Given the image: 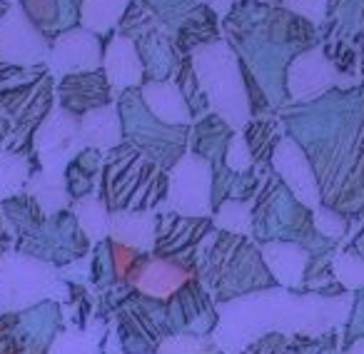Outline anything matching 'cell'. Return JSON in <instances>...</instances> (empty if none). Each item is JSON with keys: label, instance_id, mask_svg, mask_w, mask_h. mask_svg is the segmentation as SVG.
Listing matches in <instances>:
<instances>
[{"label": "cell", "instance_id": "cell-25", "mask_svg": "<svg viewBox=\"0 0 364 354\" xmlns=\"http://www.w3.org/2000/svg\"><path fill=\"white\" fill-rule=\"evenodd\" d=\"M332 274L344 289H364V257L354 250H339L332 257Z\"/></svg>", "mask_w": 364, "mask_h": 354}, {"label": "cell", "instance_id": "cell-8", "mask_svg": "<svg viewBox=\"0 0 364 354\" xmlns=\"http://www.w3.org/2000/svg\"><path fill=\"white\" fill-rule=\"evenodd\" d=\"M210 232V222L205 218H182V215H165L157 220L155 235V257H165L180 262L195 274L198 269V245Z\"/></svg>", "mask_w": 364, "mask_h": 354}, {"label": "cell", "instance_id": "cell-30", "mask_svg": "<svg viewBox=\"0 0 364 354\" xmlns=\"http://www.w3.org/2000/svg\"><path fill=\"white\" fill-rule=\"evenodd\" d=\"M324 6H327V0H287V8L312 18V21H322Z\"/></svg>", "mask_w": 364, "mask_h": 354}, {"label": "cell", "instance_id": "cell-31", "mask_svg": "<svg viewBox=\"0 0 364 354\" xmlns=\"http://www.w3.org/2000/svg\"><path fill=\"white\" fill-rule=\"evenodd\" d=\"M344 354H364V337H357L349 342V347L344 349Z\"/></svg>", "mask_w": 364, "mask_h": 354}, {"label": "cell", "instance_id": "cell-11", "mask_svg": "<svg viewBox=\"0 0 364 354\" xmlns=\"http://www.w3.org/2000/svg\"><path fill=\"white\" fill-rule=\"evenodd\" d=\"M46 55L48 48L43 36L28 23L21 8H13L0 26V58L13 65H36Z\"/></svg>", "mask_w": 364, "mask_h": 354}, {"label": "cell", "instance_id": "cell-9", "mask_svg": "<svg viewBox=\"0 0 364 354\" xmlns=\"http://www.w3.org/2000/svg\"><path fill=\"white\" fill-rule=\"evenodd\" d=\"M272 165L274 172L282 177V183L289 188V193L294 195L299 205L304 208L317 210L322 203V193H319L317 175H314V167L309 165L307 155L302 152V147L292 140V137H282L277 142L272 152Z\"/></svg>", "mask_w": 364, "mask_h": 354}, {"label": "cell", "instance_id": "cell-28", "mask_svg": "<svg viewBox=\"0 0 364 354\" xmlns=\"http://www.w3.org/2000/svg\"><path fill=\"white\" fill-rule=\"evenodd\" d=\"M252 162H255V155H252V150H250L245 135L240 132V135H235L232 140H230V147H228V152H225V165L232 172H247L250 167H252Z\"/></svg>", "mask_w": 364, "mask_h": 354}, {"label": "cell", "instance_id": "cell-20", "mask_svg": "<svg viewBox=\"0 0 364 354\" xmlns=\"http://www.w3.org/2000/svg\"><path fill=\"white\" fill-rule=\"evenodd\" d=\"M28 193L31 198L41 205L46 215H55L68 208L70 203V193L65 188V175H55V172L41 170L31 183H28Z\"/></svg>", "mask_w": 364, "mask_h": 354}, {"label": "cell", "instance_id": "cell-24", "mask_svg": "<svg viewBox=\"0 0 364 354\" xmlns=\"http://www.w3.org/2000/svg\"><path fill=\"white\" fill-rule=\"evenodd\" d=\"M252 222V210L245 200H225L215 215V225L228 235H250Z\"/></svg>", "mask_w": 364, "mask_h": 354}, {"label": "cell", "instance_id": "cell-16", "mask_svg": "<svg viewBox=\"0 0 364 354\" xmlns=\"http://www.w3.org/2000/svg\"><path fill=\"white\" fill-rule=\"evenodd\" d=\"M155 235H157V218L152 213H145V210L110 213L107 240H112V242L125 245V247L147 254L155 250Z\"/></svg>", "mask_w": 364, "mask_h": 354}, {"label": "cell", "instance_id": "cell-21", "mask_svg": "<svg viewBox=\"0 0 364 354\" xmlns=\"http://www.w3.org/2000/svg\"><path fill=\"white\" fill-rule=\"evenodd\" d=\"M75 220L80 225V232L92 242H102L107 240V230H110V210L95 195H85L75 203Z\"/></svg>", "mask_w": 364, "mask_h": 354}, {"label": "cell", "instance_id": "cell-15", "mask_svg": "<svg viewBox=\"0 0 364 354\" xmlns=\"http://www.w3.org/2000/svg\"><path fill=\"white\" fill-rule=\"evenodd\" d=\"M140 97L145 102L147 112L155 117L157 122L167 127H182L193 120V110H190L188 100L182 95L180 85L170 80H155L140 87Z\"/></svg>", "mask_w": 364, "mask_h": 354}, {"label": "cell", "instance_id": "cell-3", "mask_svg": "<svg viewBox=\"0 0 364 354\" xmlns=\"http://www.w3.org/2000/svg\"><path fill=\"white\" fill-rule=\"evenodd\" d=\"M195 75L203 85L208 102L230 127L240 130L250 122V97L245 90L240 63L225 43L195 53Z\"/></svg>", "mask_w": 364, "mask_h": 354}, {"label": "cell", "instance_id": "cell-23", "mask_svg": "<svg viewBox=\"0 0 364 354\" xmlns=\"http://www.w3.org/2000/svg\"><path fill=\"white\" fill-rule=\"evenodd\" d=\"M127 3L130 0H85L82 3V26L97 33L107 31L122 18Z\"/></svg>", "mask_w": 364, "mask_h": 354}, {"label": "cell", "instance_id": "cell-18", "mask_svg": "<svg viewBox=\"0 0 364 354\" xmlns=\"http://www.w3.org/2000/svg\"><path fill=\"white\" fill-rule=\"evenodd\" d=\"M102 68H105V80L110 82V87H117V90L140 85L142 73H145L135 45L125 36H117L107 45L105 58H102Z\"/></svg>", "mask_w": 364, "mask_h": 354}, {"label": "cell", "instance_id": "cell-17", "mask_svg": "<svg viewBox=\"0 0 364 354\" xmlns=\"http://www.w3.org/2000/svg\"><path fill=\"white\" fill-rule=\"evenodd\" d=\"M107 85L110 82L102 80L95 73H82V75H68L65 82L60 85V102L63 110H68L70 115H85L97 107L110 105L107 102Z\"/></svg>", "mask_w": 364, "mask_h": 354}, {"label": "cell", "instance_id": "cell-32", "mask_svg": "<svg viewBox=\"0 0 364 354\" xmlns=\"http://www.w3.org/2000/svg\"><path fill=\"white\" fill-rule=\"evenodd\" d=\"M203 3H215V6H218L220 11H225V8H228L230 3H232V0H203Z\"/></svg>", "mask_w": 364, "mask_h": 354}, {"label": "cell", "instance_id": "cell-2", "mask_svg": "<svg viewBox=\"0 0 364 354\" xmlns=\"http://www.w3.org/2000/svg\"><path fill=\"white\" fill-rule=\"evenodd\" d=\"M100 200L110 213L120 210L152 213V208L167 200V175L132 147L117 145L115 150H110L102 170Z\"/></svg>", "mask_w": 364, "mask_h": 354}, {"label": "cell", "instance_id": "cell-22", "mask_svg": "<svg viewBox=\"0 0 364 354\" xmlns=\"http://www.w3.org/2000/svg\"><path fill=\"white\" fill-rule=\"evenodd\" d=\"M31 183V167L23 155L0 152V200L11 198Z\"/></svg>", "mask_w": 364, "mask_h": 354}, {"label": "cell", "instance_id": "cell-5", "mask_svg": "<svg viewBox=\"0 0 364 354\" xmlns=\"http://www.w3.org/2000/svg\"><path fill=\"white\" fill-rule=\"evenodd\" d=\"M165 208L182 218H208L213 210V170L200 155H182L167 175Z\"/></svg>", "mask_w": 364, "mask_h": 354}, {"label": "cell", "instance_id": "cell-19", "mask_svg": "<svg viewBox=\"0 0 364 354\" xmlns=\"http://www.w3.org/2000/svg\"><path fill=\"white\" fill-rule=\"evenodd\" d=\"M80 140L82 147L90 150H115L122 142V122L115 105H105L90 110L80 117Z\"/></svg>", "mask_w": 364, "mask_h": 354}, {"label": "cell", "instance_id": "cell-14", "mask_svg": "<svg viewBox=\"0 0 364 354\" xmlns=\"http://www.w3.org/2000/svg\"><path fill=\"white\" fill-rule=\"evenodd\" d=\"M190 277H195V274L190 272L188 267H182L180 262H172V259H165V257H145L142 269L135 282H132V287L140 294H145V297L165 302V299H170Z\"/></svg>", "mask_w": 364, "mask_h": 354}, {"label": "cell", "instance_id": "cell-27", "mask_svg": "<svg viewBox=\"0 0 364 354\" xmlns=\"http://www.w3.org/2000/svg\"><path fill=\"white\" fill-rule=\"evenodd\" d=\"M312 225H314V230L327 240H342L344 232H347V220H344L337 210L322 208V205L314 210Z\"/></svg>", "mask_w": 364, "mask_h": 354}, {"label": "cell", "instance_id": "cell-12", "mask_svg": "<svg viewBox=\"0 0 364 354\" xmlns=\"http://www.w3.org/2000/svg\"><path fill=\"white\" fill-rule=\"evenodd\" d=\"M50 68L63 75H82V73H95L102 63L100 45L95 36L87 31H70L55 41L50 48Z\"/></svg>", "mask_w": 364, "mask_h": 354}, {"label": "cell", "instance_id": "cell-26", "mask_svg": "<svg viewBox=\"0 0 364 354\" xmlns=\"http://www.w3.org/2000/svg\"><path fill=\"white\" fill-rule=\"evenodd\" d=\"M48 354H100L97 337L82 327L63 329L53 344L48 347Z\"/></svg>", "mask_w": 364, "mask_h": 354}, {"label": "cell", "instance_id": "cell-13", "mask_svg": "<svg viewBox=\"0 0 364 354\" xmlns=\"http://www.w3.org/2000/svg\"><path fill=\"white\" fill-rule=\"evenodd\" d=\"M262 259L267 264L272 279L284 289H302L304 284V272L307 264L312 259L307 247L297 242H267L262 245Z\"/></svg>", "mask_w": 364, "mask_h": 354}, {"label": "cell", "instance_id": "cell-1", "mask_svg": "<svg viewBox=\"0 0 364 354\" xmlns=\"http://www.w3.org/2000/svg\"><path fill=\"white\" fill-rule=\"evenodd\" d=\"M198 274L210 297L223 302L279 287L262 259V250L250 247L240 235H208L198 250Z\"/></svg>", "mask_w": 364, "mask_h": 354}, {"label": "cell", "instance_id": "cell-7", "mask_svg": "<svg viewBox=\"0 0 364 354\" xmlns=\"http://www.w3.org/2000/svg\"><path fill=\"white\" fill-rule=\"evenodd\" d=\"M165 309L172 334L188 332L208 337L218 329L220 314L215 309V299L195 277H190L170 299H165Z\"/></svg>", "mask_w": 364, "mask_h": 354}, {"label": "cell", "instance_id": "cell-29", "mask_svg": "<svg viewBox=\"0 0 364 354\" xmlns=\"http://www.w3.org/2000/svg\"><path fill=\"white\" fill-rule=\"evenodd\" d=\"M284 344H287V334L274 329V332L262 334V337L255 339L252 344H247L240 354H282Z\"/></svg>", "mask_w": 364, "mask_h": 354}, {"label": "cell", "instance_id": "cell-4", "mask_svg": "<svg viewBox=\"0 0 364 354\" xmlns=\"http://www.w3.org/2000/svg\"><path fill=\"white\" fill-rule=\"evenodd\" d=\"M46 299H68V282L53 264L23 252L0 262V312H23Z\"/></svg>", "mask_w": 364, "mask_h": 354}, {"label": "cell", "instance_id": "cell-6", "mask_svg": "<svg viewBox=\"0 0 364 354\" xmlns=\"http://www.w3.org/2000/svg\"><path fill=\"white\" fill-rule=\"evenodd\" d=\"M36 150L41 155V165L46 172L65 175V167L82 147L80 140V117L70 115L58 107L41 122L36 132Z\"/></svg>", "mask_w": 364, "mask_h": 354}, {"label": "cell", "instance_id": "cell-10", "mask_svg": "<svg viewBox=\"0 0 364 354\" xmlns=\"http://www.w3.org/2000/svg\"><path fill=\"white\" fill-rule=\"evenodd\" d=\"M352 77L342 75L332 68V63L324 58L319 48L307 50L292 63L289 68V95L294 100H312V97L327 92L332 85H352Z\"/></svg>", "mask_w": 364, "mask_h": 354}]
</instances>
